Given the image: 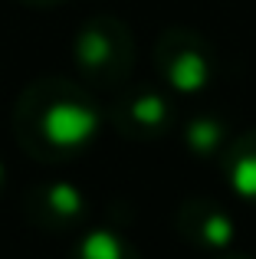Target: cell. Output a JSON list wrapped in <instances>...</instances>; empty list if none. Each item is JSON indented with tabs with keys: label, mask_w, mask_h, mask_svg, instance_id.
Listing matches in <instances>:
<instances>
[{
	"label": "cell",
	"mask_w": 256,
	"mask_h": 259,
	"mask_svg": "<svg viewBox=\"0 0 256 259\" xmlns=\"http://www.w3.org/2000/svg\"><path fill=\"white\" fill-rule=\"evenodd\" d=\"M13 141L39 164L72 161L96 141L102 105L82 79L43 76L20 92L13 105Z\"/></svg>",
	"instance_id": "6da1fadb"
},
{
	"label": "cell",
	"mask_w": 256,
	"mask_h": 259,
	"mask_svg": "<svg viewBox=\"0 0 256 259\" xmlns=\"http://www.w3.org/2000/svg\"><path fill=\"white\" fill-rule=\"evenodd\" d=\"M79 79L89 89H118L128 82L135 66V39L132 30L112 13L82 20L72 39Z\"/></svg>",
	"instance_id": "7a4b0ae2"
},
{
	"label": "cell",
	"mask_w": 256,
	"mask_h": 259,
	"mask_svg": "<svg viewBox=\"0 0 256 259\" xmlns=\"http://www.w3.org/2000/svg\"><path fill=\"white\" fill-rule=\"evenodd\" d=\"M154 66L174 92L197 95L214 79V53L204 36L187 26H167L154 43Z\"/></svg>",
	"instance_id": "3957f363"
},
{
	"label": "cell",
	"mask_w": 256,
	"mask_h": 259,
	"mask_svg": "<svg viewBox=\"0 0 256 259\" xmlns=\"http://www.w3.org/2000/svg\"><path fill=\"white\" fill-rule=\"evenodd\" d=\"M23 217L36 230L66 233V230L82 227L86 220V197L76 184L66 181H36L23 194Z\"/></svg>",
	"instance_id": "277c9868"
},
{
	"label": "cell",
	"mask_w": 256,
	"mask_h": 259,
	"mask_svg": "<svg viewBox=\"0 0 256 259\" xmlns=\"http://www.w3.org/2000/svg\"><path fill=\"white\" fill-rule=\"evenodd\" d=\"M174 108L167 95L154 92V89H135V92H122L109 108V121L115 125L118 135L132 141H151L171 128Z\"/></svg>",
	"instance_id": "5b68a950"
},
{
	"label": "cell",
	"mask_w": 256,
	"mask_h": 259,
	"mask_svg": "<svg viewBox=\"0 0 256 259\" xmlns=\"http://www.w3.org/2000/svg\"><path fill=\"white\" fill-rule=\"evenodd\" d=\"M174 220L178 233L204 253H227L233 243V220L217 200H184Z\"/></svg>",
	"instance_id": "8992f818"
},
{
	"label": "cell",
	"mask_w": 256,
	"mask_h": 259,
	"mask_svg": "<svg viewBox=\"0 0 256 259\" xmlns=\"http://www.w3.org/2000/svg\"><path fill=\"white\" fill-rule=\"evenodd\" d=\"M224 174L230 181L233 194L243 203L256 207V128L240 132L224 148Z\"/></svg>",
	"instance_id": "52a82bcc"
},
{
	"label": "cell",
	"mask_w": 256,
	"mask_h": 259,
	"mask_svg": "<svg viewBox=\"0 0 256 259\" xmlns=\"http://www.w3.org/2000/svg\"><path fill=\"white\" fill-rule=\"evenodd\" d=\"M72 259H141V253L118 230L99 227V230H86L76 240Z\"/></svg>",
	"instance_id": "ba28073f"
},
{
	"label": "cell",
	"mask_w": 256,
	"mask_h": 259,
	"mask_svg": "<svg viewBox=\"0 0 256 259\" xmlns=\"http://www.w3.org/2000/svg\"><path fill=\"white\" fill-rule=\"evenodd\" d=\"M184 141L194 154H214L224 148V125L217 118H194L184 128Z\"/></svg>",
	"instance_id": "9c48e42d"
},
{
	"label": "cell",
	"mask_w": 256,
	"mask_h": 259,
	"mask_svg": "<svg viewBox=\"0 0 256 259\" xmlns=\"http://www.w3.org/2000/svg\"><path fill=\"white\" fill-rule=\"evenodd\" d=\"M30 7H56V4H66V0H23Z\"/></svg>",
	"instance_id": "30bf717a"
},
{
	"label": "cell",
	"mask_w": 256,
	"mask_h": 259,
	"mask_svg": "<svg viewBox=\"0 0 256 259\" xmlns=\"http://www.w3.org/2000/svg\"><path fill=\"white\" fill-rule=\"evenodd\" d=\"M210 259H250V256H243V253H217V256H210Z\"/></svg>",
	"instance_id": "8fae6325"
},
{
	"label": "cell",
	"mask_w": 256,
	"mask_h": 259,
	"mask_svg": "<svg viewBox=\"0 0 256 259\" xmlns=\"http://www.w3.org/2000/svg\"><path fill=\"white\" fill-rule=\"evenodd\" d=\"M0 184H4V164H0Z\"/></svg>",
	"instance_id": "7c38bea8"
}]
</instances>
